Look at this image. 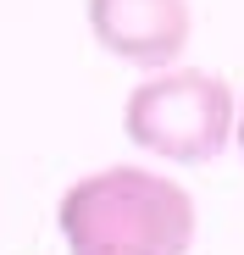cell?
Returning <instances> with one entry per match:
<instances>
[{
	"mask_svg": "<svg viewBox=\"0 0 244 255\" xmlns=\"http://www.w3.org/2000/svg\"><path fill=\"white\" fill-rule=\"evenodd\" d=\"M56 228L67 255H189L200 211L178 178L117 161L61 189Z\"/></svg>",
	"mask_w": 244,
	"mask_h": 255,
	"instance_id": "1",
	"label": "cell"
},
{
	"mask_svg": "<svg viewBox=\"0 0 244 255\" xmlns=\"http://www.w3.org/2000/svg\"><path fill=\"white\" fill-rule=\"evenodd\" d=\"M239 95L222 72L206 67H161L133 83L122 100V133L144 155L172 166H206L233 144Z\"/></svg>",
	"mask_w": 244,
	"mask_h": 255,
	"instance_id": "2",
	"label": "cell"
},
{
	"mask_svg": "<svg viewBox=\"0 0 244 255\" xmlns=\"http://www.w3.org/2000/svg\"><path fill=\"white\" fill-rule=\"evenodd\" d=\"M84 17L106 56L144 67V72L178 67L194 33L189 0H84Z\"/></svg>",
	"mask_w": 244,
	"mask_h": 255,
	"instance_id": "3",
	"label": "cell"
},
{
	"mask_svg": "<svg viewBox=\"0 0 244 255\" xmlns=\"http://www.w3.org/2000/svg\"><path fill=\"white\" fill-rule=\"evenodd\" d=\"M233 144H239V155H244V95H239V117H233Z\"/></svg>",
	"mask_w": 244,
	"mask_h": 255,
	"instance_id": "4",
	"label": "cell"
}]
</instances>
